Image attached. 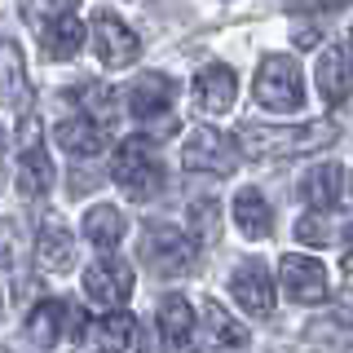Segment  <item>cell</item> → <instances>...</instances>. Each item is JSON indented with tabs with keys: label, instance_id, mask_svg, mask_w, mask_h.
<instances>
[{
	"label": "cell",
	"instance_id": "obj_17",
	"mask_svg": "<svg viewBox=\"0 0 353 353\" xmlns=\"http://www.w3.org/2000/svg\"><path fill=\"white\" fill-rule=\"evenodd\" d=\"M199 327V314L190 309L185 296H163L159 301V336L168 340V349H190Z\"/></svg>",
	"mask_w": 353,
	"mask_h": 353
},
{
	"label": "cell",
	"instance_id": "obj_9",
	"mask_svg": "<svg viewBox=\"0 0 353 353\" xmlns=\"http://www.w3.org/2000/svg\"><path fill=\"white\" fill-rule=\"evenodd\" d=\"M84 292H88V301H97L106 309H119V305H128V296H132V270L115 252H110V256H97L84 270Z\"/></svg>",
	"mask_w": 353,
	"mask_h": 353
},
{
	"label": "cell",
	"instance_id": "obj_6",
	"mask_svg": "<svg viewBox=\"0 0 353 353\" xmlns=\"http://www.w3.org/2000/svg\"><path fill=\"white\" fill-rule=\"evenodd\" d=\"M181 168L230 176L239 168V150H234V141L216 128H190V137H185V146H181Z\"/></svg>",
	"mask_w": 353,
	"mask_h": 353
},
{
	"label": "cell",
	"instance_id": "obj_11",
	"mask_svg": "<svg viewBox=\"0 0 353 353\" xmlns=\"http://www.w3.org/2000/svg\"><path fill=\"white\" fill-rule=\"evenodd\" d=\"M230 292H234L243 314H252V318H270L274 314V279H270V270H265L261 261H243L234 270V279H230Z\"/></svg>",
	"mask_w": 353,
	"mask_h": 353
},
{
	"label": "cell",
	"instance_id": "obj_29",
	"mask_svg": "<svg viewBox=\"0 0 353 353\" xmlns=\"http://www.w3.org/2000/svg\"><path fill=\"white\" fill-rule=\"evenodd\" d=\"M132 336H137V353H163L159 340H154V331H141V327H137Z\"/></svg>",
	"mask_w": 353,
	"mask_h": 353
},
{
	"label": "cell",
	"instance_id": "obj_26",
	"mask_svg": "<svg viewBox=\"0 0 353 353\" xmlns=\"http://www.w3.org/2000/svg\"><path fill=\"white\" fill-rule=\"evenodd\" d=\"M190 225L199 230V239H203V243H216L221 239V203H216V199H194Z\"/></svg>",
	"mask_w": 353,
	"mask_h": 353
},
{
	"label": "cell",
	"instance_id": "obj_28",
	"mask_svg": "<svg viewBox=\"0 0 353 353\" xmlns=\"http://www.w3.org/2000/svg\"><path fill=\"white\" fill-rule=\"evenodd\" d=\"M18 146H22V150H40V128H36V115H22V124H18Z\"/></svg>",
	"mask_w": 353,
	"mask_h": 353
},
{
	"label": "cell",
	"instance_id": "obj_1",
	"mask_svg": "<svg viewBox=\"0 0 353 353\" xmlns=\"http://www.w3.org/2000/svg\"><path fill=\"white\" fill-rule=\"evenodd\" d=\"M336 137L331 124H292V128H265V124H243L234 137V150L252 154V159H283V154H309V150H323L327 141Z\"/></svg>",
	"mask_w": 353,
	"mask_h": 353
},
{
	"label": "cell",
	"instance_id": "obj_5",
	"mask_svg": "<svg viewBox=\"0 0 353 353\" xmlns=\"http://www.w3.org/2000/svg\"><path fill=\"white\" fill-rule=\"evenodd\" d=\"M27 18H40V49L49 53V58H58V62H66V58H75V53L84 49V22H80V14H75L71 5H31V9H22Z\"/></svg>",
	"mask_w": 353,
	"mask_h": 353
},
{
	"label": "cell",
	"instance_id": "obj_30",
	"mask_svg": "<svg viewBox=\"0 0 353 353\" xmlns=\"http://www.w3.org/2000/svg\"><path fill=\"white\" fill-rule=\"evenodd\" d=\"M0 265H9V234H0Z\"/></svg>",
	"mask_w": 353,
	"mask_h": 353
},
{
	"label": "cell",
	"instance_id": "obj_18",
	"mask_svg": "<svg viewBox=\"0 0 353 353\" xmlns=\"http://www.w3.org/2000/svg\"><path fill=\"white\" fill-rule=\"evenodd\" d=\"M36 265L44 274H66L75 270V239L62 225H44L36 239Z\"/></svg>",
	"mask_w": 353,
	"mask_h": 353
},
{
	"label": "cell",
	"instance_id": "obj_25",
	"mask_svg": "<svg viewBox=\"0 0 353 353\" xmlns=\"http://www.w3.org/2000/svg\"><path fill=\"white\" fill-rule=\"evenodd\" d=\"M336 234H345V230H336L331 216H323V212H309V216H301V225H296V239L309 243V248H331Z\"/></svg>",
	"mask_w": 353,
	"mask_h": 353
},
{
	"label": "cell",
	"instance_id": "obj_19",
	"mask_svg": "<svg viewBox=\"0 0 353 353\" xmlns=\"http://www.w3.org/2000/svg\"><path fill=\"white\" fill-rule=\"evenodd\" d=\"M234 225H239L248 239H270L274 212H270V203H265L261 190H252V185H248V190L234 194Z\"/></svg>",
	"mask_w": 353,
	"mask_h": 353
},
{
	"label": "cell",
	"instance_id": "obj_15",
	"mask_svg": "<svg viewBox=\"0 0 353 353\" xmlns=\"http://www.w3.org/2000/svg\"><path fill=\"white\" fill-rule=\"evenodd\" d=\"M80 234H84V243H93V248L115 252L119 243H124V234H128V221H124V212H119V208L93 203V208L84 212V221H80Z\"/></svg>",
	"mask_w": 353,
	"mask_h": 353
},
{
	"label": "cell",
	"instance_id": "obj_13",
	"mask_svg": "<svg viewBox=\"0 0 353 353\" xmlns=\"http://www.w3.org/2000/svg\"><path fill=\"white\" fill-rule=\"evenodd\" d=\"M53 141H58L66 154H75V159H88V154H102L110 146V128L75 115V119H62V124L53 128Z\"/></svg>",
	"mask_w": 353,
	"mask_h": 353
},
{
	"label": "cell",
	"instance_id": "obj_10",
	"mask_svg": "<svg viewBox=\"0 0 353 353\" xmlns=\"http://www.w3.org/2000/svg\"><path fill=\"white\" fill-rule=\"evenodd\" d=\"M128 115H137V119H159V115H168L172 102H176V80L172 75H163V71H146V75H137V80L128 84Z\"/></svg>",
	"mask_w": 353,
	"mask_h": 353
},
{
	"label": "cell",
	"instance_id": "obj_4",
	"mask_svg": "<svg viewBox=\"0 0 353 353\" xmlns=\"http://www.w3.org/2000/svg\"><path fill=\"white\" fill-rule=\"evenodd\" d=\"M252 97H256L261 110L270 115H296L305 106V80H301V66L283 53H270L256 71V84H252Z\"/></svg>",
	"mask_w": 353,
	"mask_h": 353
},
{
	"label": "cell",
	"instance_id": "obj_23",
	"mask_svg": "<svg viewBox=\"0 0 353 353\" xmlns=\"http://www.w3.org/2000/svg\"><path fill=\"white\" fill-rule=\"evenodd\" d=\"M80 97H84V119H93V124H102V128H110V119H115V93L110 88H102V84H88V88H80Z\"/></svg>",
	"mask_w": 353,
	"mask_h": 353
},
{
	"label": "cell",
	"instance_id": "obj_2",
	"mask_svg": "<svg viewBox=\"0 0 353 353\" xmlns=\"http://www.w3.org/2000/svg\"><path fill=\"white\" fill-rule=\"evenodd\" d=\"M110 181L128 199H154L163 190V163L146 137H124L110 154Z\"/></svg>",
	"mask_w": 353,
	"mask_h": 353
},
{
	"label": "cell",
	"instance_id": "obj_21",
	"mask_svg": "<svg viewBox=\"0 0 353 353\" xmlns=\"http://www.w3.org/2000/svg\"><path fill=\"white\" fill-rule=\"evenodd\" d=\"M49 185H53L49 154L44 150H22V159H18V190L27 199H40V194H49Z\"/></svg>",
	"mask_w": 353,
	"mask_h": 353
},
{
	"label": "cell",
	"instance_id": "obj_22",
	"mask_svg": "<svg viewBox=\"0 0 353 353\" xmlns=\"http://www.w3.org/2000/svg\"><path fill=\"white\" fill-rule=\"evenodd\" d=\"M199 318H203L208 336L216 340V349H239V345H248V327H243L234 314H225V309H221L216 301H208Z\"/></svg>",
	"mask_w": 353,
	"mask_h": 353
},
{
	"label": "cell",
	"instance_id": "obj_24",
	"mask_svg": "<svg viewBox=\"0 0 353 353\" xmlns=\"http://www.w3.org/2000/svg\"><path fill=\"white\" fill-rule=\"evenodd\" d=\"M97 331H102V349H106V353H119V349H128V340H132V331H137V323H132L128 314H106L102 323H97Z\"/></svg>",
	"mask_w": 353,
	"mask_h": 353
},
{
	"label": "cell",
	"instance_id": "obj_14",
	"mask_svg": "<svg viewBox=\"0 0 353 353\" xmlns=\"http://www.w3.org/2000/svg\"><path fill=\"white\" fill-rule=\"evenodd\" d=\"M314 80H318L323 102H331V106L349 102V49H345V44L323 49V58H318V66H314Z\"/></svg>",
	"mask_w": 353,
	"mask_h": 353
},
{
	"label": "cell",
	"instance_id": "obj_27",
	"mask_svg": "<svg viewBox=\"0 0 353 353\" xmlns=\"http://www.w3.org/2000/svg\"><path fill=\"white\" fill-rule=\"evenodd\" d=\"M345 340H349V327L340 323H314L309 327V345H336V349H345Z\"/></svg>",
	"mask_w": 353,
	"mask_h": 353
},
{
	"label": "cell",
	"instance_id": "obj_20",
	"mask_svg": "<svg viewBox=\"0 0 353 353\" xmlns=\"http://www.w3.org/2000/svg\"><path fill=\"white\" fill-rule=\"evenodd\" d=\"M62 327H66V305L62 301H40L27 314V340H31V345H40V349L58 345Z\"/></svg>",
	"mask_w": 353,
	"mask_h": 353
},
{
	"label": "cell",
	"instance_id": "obj_3",
	"mask_svg": "<svg viewBox=\"0 0 353 353\" xmlns=\"http://www.w3.org/2000/svg\"><path fill=\"white\" fill-rule=\"evenodd\" d=\"M137 261L146 265V274H154V279H181V274L194 270L199 248L176 225H146L141 243H137Z\"/></svg>",
	"mask_w": 353,
	"mask_h": 353
},
{
	"label": "cell",
	"instance_id": "obj_7",
	"mask_svg": "<svg viewBox=\"0 0 353 353\" xmlns=\"http://www.w3.org/2000/svg\"><path fill=\"white\" fill-rule=\"evenodd\" d=\"M93 49L97 58H102V66H132L141 58V40L137 31L128 27L119 14H110V9H93Z\"/></svg>",
	"mask_w": 353,
	"mask_h": 353
},
{
	"label": "cell",
	"instance_id": "obj_8",
	"mask_svg": "<svg viewBox=\"0 0 353 353\" xmlns=\"http://www.w3.org/2000/svg\"><path fill=\"white\" fill-rule=\"evenodd\" d=\"M279 283H283V292L292 296L296 305H323L327 292H331L323 261L301 256V252H292V256L279 261Z\"/></svg>",
	"mask_w": 353,
	"mask_h": 353
},
{
	"label": "cell",
	"instance_id": "obj_16",
	"mask_svg": "<svg viewBox=\"0 0 353 353\" xmlns=\"http://www.w3.org/2000/svg\"><path fill=\"white\" fill-rule=\"evenodd\" d=\"M340 194H345V168L340 163H323V168L301 176V199L309 208H318L323 216L340 203Z\"/></svg>",
	"mask_w": 353,
	"mask_h": 353
},
{
	"label": "cell",
	"instance_id": "obj_12",
	"mask_svg": "<svg viewBox=\"0 0 353 353\" xmlns=\"http://www.w3.org/2000/svg\"><path fill=\"white\" fill-rule=\"evenodd\" d=\"M190 97H194V106L203 110V115H225V110L234 106V97H239V75L230 71L225 62H212V66H203V71L194 75Z\"/></svg>",
	"mask_w": 353,
	"mask_h": 353
}]
</instances>
